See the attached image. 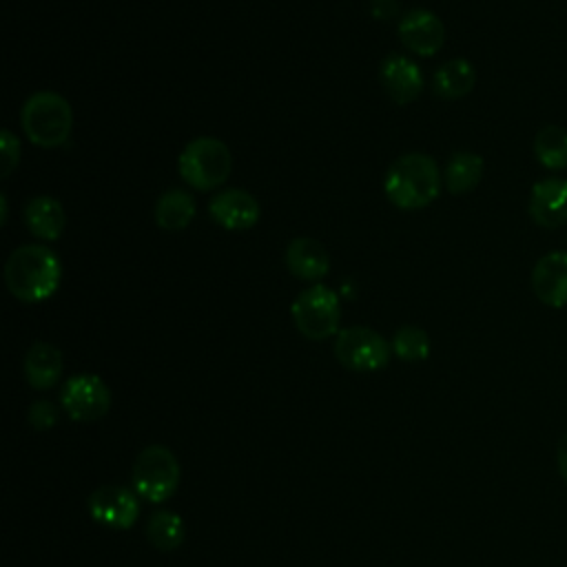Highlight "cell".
<instances>
[{
  "label": "cell",
  "instance_id": "cell-18",
  "mask_svg": "<svg viewBox=\"0 0 567 567\" xmlns=\"http://www.w3.org/2000/svg\"><path fill=\"white\" fill-rule=\"evenodd\" d=\"M434 93L443 100H461L476 84V71L465 58H454L441 64L434 73Z\"/></svg>",
  "mask_w": 567,
  "mask_h": 567
},
{
  "label": "cell",
  "instance_id": "cell-8",
  "mask_svg": "<svg viewBox=\"0 0 567 567\" xmlns=\"http://www.w3.org/2000/svg\"><path fill=\"white\" fill-rule=\"evenodd\" d=\"M60 403L73 421H97L111 408V392L97 374H75L64 383Z\"/></svg>",
  "mask_w": 567,
  "mask_h": 567
},
{
  "label": "cell",
  "instance_id": "cell-20",
  "mask_svg": "<svg viewBox=\"0 0 567 567\" xmlns=\"http://www.w3.org/2000/svg\"><path fill=\"white\" fill-rule=\"evenodd\" d=\"M483 168L485 164L481 155L470 151L454 153L445 166V188L454 195L474 190L483 177Z\"/></svg>",
  "mask_w": 567,
  "mask_h": 567
},
{
  "label": "cell",
  "instance_id": "cell-14",
  "mask_svg": "<svg viewBox=\"0 0 567 567\" xmlns=\"http://www.w3.org/2000/svg\"><path fill=\"white\" fill-rule=\"evenodd\" d=\"M381 84L396 104H410L423 91V75L410 58L392 53L381 64Z\"/></svg>",
  "mask_w": 567,
  "mask_h": 567
},
{
  "label": "cell",
  "instance_id": "cell-16",
  "mask_svg": "<svg viewBox=\"0 0 567 567\" xmlns=\"http://www.w3.org/2000/svg\"><path fill=\"white\" fill-rule=\"evenodd\" d=\"M64 359L60 348L47 341L33 343L24 354V377L31 388L49 390L62 377Z\"/></svg>",
  "mask_w": 567,
  "mask_h": 567
},
{
  "label": "cell",
  "instance_id": "cell-24",
  "mask_svg": "<svg viewBox=\"0 0 567 567\" xmlns=\"http://www.w3.org/2000/svg\"><path fill=\"white\" fill-rule=\"evenodd\" d=\"M0 148H2V171H0V175L9 177L11 171L16 168L18 159H20V142H18V137L9 128L2 131Z\"/></svg>",
  "mask_w": 567,
  "mask_h": 567
},
{
  "label": "cell",
  "instance_id": "cell-9",
  "mask_svg": "<svg viewBox=\"0 0 567 567\" xmlns=\"http://www.w3.org/2000/svg\"><path fill=\"white\" fill-rule=\"evenodd\" d=\"M89 514L104 527L131 529L140 516L135 489L122 485H102L86 501Z\"/></svg>",
  "mask_w": 567,
  "mask_h": 567
},
{
  "label": "cell",
  "instance_id": "cell-2",
  "mask_svg": "<svg viewBox=\"0 0 567 567\" xmlns=\"http://www.w3.org/2000/svg\"><path fill=\"white\" fill-rule=\"evenodd\" d=\"M383 190L396 208H425L441 193V171L430 155L405 153L390 164L383 179Z\"/></svg>",
  "mask_w": 567,
  "mask_h": 567
},
{
  "label": "cell",
  "instance_id": "cell-17",
  "mask_svg": "<svg viewBox=\"0 0 567 567\" xmlns=\"http://www.w3.org/2000/svg\"><path fill=\"white\" fill-rule=\"evenodd\" d=\"M24 221L33 237L55 241L66 228V213L55 197H33L24 208Z\"/></svg>",
  "mask_w": 567,
  "mask_h": 567
},
{
  "label": "cell",
  "instance_id": "cell-3",
  "mask_svg": "<svg viewBox=\"0 0 567 567\" xmlns=\"http://www.w3.org/2000/svg\"><path fill=\"white\" fill-rule=\"evenodd\" d=\"M27 137L42 148L64 146L73 131V109L55 91H38L27 97L20 113Z\"/></svg>",
  "mask_w": 567,
  "mask_h": 567
},
{
  "label": "cell",
  "instance_id": "cell-13",
  "mask_svg": "<svg viewBox=\"0 0 567 567\" xmlns=\"http://www.w3.org/2000/svg\"><path fill=\"white\" fill-rule=\"evenodd\" d=\"M401 42L416 55H434L445 42L441 18L427 9H412L399 24Z\"/></svg>",
  "mask_w": 567,
  "mask_h": 567
},
{
  "label": "cell",
  "instance_id": "cell-10",
  "mask_svg": "<svg viewBox=\"0 0 567 567\" xmlns=\"http://www.w3.org/2000/svg\"><path fill=\"white\" fill-rule=\"evenodd\" d=\"M208 213L226 230H248L261 217L259 202L241 188H226L217 193L208 204Z\"/></svg>",
  "mask_w": 567,
  "mask_h": 567
},
{
  "label": "cell",
  "instance_id": "cell-25",
  "mask_svg": "<svg viewBox=\"0 0 567 567\" xmlns=\"http://www.w3.org/2000/svg\"><path fill=\"white\" fill-rule=\"evenodd\" d=\"M58 419V412L53 408V403L49 401H35L31 408H29V423L35 427V430H47L55 423Z\"/></svg>",
  "mask_w": 567,
  "mask_h": 567
},
{
  "label": "cell",
  "instance_id": "cell-6",
  "mask_svg": "<svg viewBox=\"0 0 567 567\" xmlns=\"http://www.w3.org/2000/svg\"><path fill=\"white\" fill-rule=\"evenodd\" d=\"M292 321L310 341H323L339 334V297L323 284H312L292 301Z\"/></svg>",
  "mask_w": 567,
  "mask_h": 567
},
{
  "label": "cell",
  "instance_id": "cell-7",
  "mask_svg": "<svg viewBox=\"0 0 567 567\" xmlns=\"http://www.w3.org/2000/svg\"><path fill=\"white\" fill-rule=\"evenodd\" d=\"M334 357L348 370L374 372L388 363L390 343L372 328L352 326L339 330L334 341Z\"/></svg>",
  "mask_w": 567,
  "mask_h": 567
},
{
  "label": "cell",
  "instance_id": "cell-11",
  "mask_svg": "<svg viewBox=\"0 0 567 567\" xmlns=\"http://www.w3.org/2000/svg\"><path fill=\"white\" fill-rule=\"evenodd\" d=\"M529 215L543 228L567 221V177H545L532 186Z\"/></svg>",
  "mask_w": 567,
  "mask_h": 567
},
{
  "label": "cell",
  "instance_id": "cell-19",
  "mask_svg": "<svg viewBox=\"0 0 567 567\" xmlns=\"http://www.w3.org/2000/svg\"><path fill=\"white\" fill-rule=\"evenodd\" d=\"M195 217V199L182 188H171L155 202V224L164 230H182Z\"/></svg>",
  "mask_w": 567,
  "mask_h": 567
},
{
  "label": "cell",
  "instance_id": "cell-26",
  "mask_svg": "<svg viewBox=\"0 0 567 567\" xmlns=\"http://www.w3.org/2000/svg\"><path fill=\"white\" fill-rule=\"evenodd\" d=\"M370 11L377 20H390L396 16L399 11V2L396 0H370Z\"/></svg>",
  "mask_w": 567,
  "mask_h": 567
},
{
  "label": "cell",
  "instance_id": "cell-4",
  "mask_svg": "<svg viewBox=\"0 0 567 567\" xmlns=\"http://www.w3.org/2000/svg\"><path fill=\"white\" fill-rule=\"evenodd\" d=\"M177 171L188 186L210 190L228 179L233 171V155L221 140L195 137L179 153Z\"/></svg>",
  "mask_w": 567,
  "mask_h": 567
},
{
  "label": "cell",
  "instance_id": "cell-28",
  "mask_svg": "<svg viewBox=\"0 0 567 567\" xmlns=\"http://www.w3.org/2000/svg\"><path fill=\"white\" fill-rule=\"evenodd\" d=\"M0 204H2V224H4L7 221V197L4 195L0 197Z\"/></svg>",
  "mask_w": 567,
  "mask_h": 567
},
{
  "label": "cell",
  "instance_id": "cell-27",
  "mask_svg": "<svg viewBox=\"0 0 567 567\" xmlns=\"http://www.w3.org/2000/svg\"><path fill=\"white\" fill-rule=\"evenodd\" d=\"M556 465H558V472L563 476V481L567 483V432L560 436L558 441V447H556Z\"/></svg>",
  "mask_w": 567,
  "mask_h": 567
},
{
  "label": "cell",
  "instance_id": "cell-12",
  "mask_svg": "<svg viewBox=\"0 0 567 567\" xmlns=\"http://www.w3.org/2000/svg\"><path fill=\"white\" fill-rule=\"evenodd\" d=\"M532 290L549 308L567 306V252L554 250L534 264Z\"/></svg>",
  "mask_w": 567,
  "mask_h": 567
},
{
  "label": "cell",
  "instance_id": "cell-23",
  "mask_svg": "<svg viewBox=\"0 0 567 567\" xmlns=\"http://www.w3.org/2000/svg\"><path fill=\"white\" fill-rule=\"evenodd\" d=\"M392 352L401 361H423L430 354V337L419 326H401L392 337Z\"/></svg>",
  "mask_w": 567,
  "mask_h": 567
},
{
  "label": "cell",
  "instance_id": "cell-22",
  "mask_svg": "<svg viewBox=\"0 0 567 567\" xmlns=\"http://www.w3.org/2000/svg\"><path fill=\"white\" fill-rule=\"evenodd\" d=\"M146 536L155 549L173 551L184 543L186 527H184V520L175 512L159 509V512L151 514V518L146 523Z\"/></svg>",
  "mask_w": 567,
  "mask_h": 567
},
{
  "label": "cell",
  "instance_id": "cell-1",
  "mask_svg": "<svg viewBox=\"0 0 567 567\" xmlns=\"http://www.w3.org/2000/svg\"><path fill=\"white\" fill-rule=\"evenodd\" d=\"M4 281L16 299L40 303L58 292L62 264L51 248L42 244H24L9 255L4 264Z\"/></svg>",
  "mask_w": 567,
  "mask_h": 567
},
{
  "label": "cell",
  "instance_id": "cell-15",
  "mask_svg": "<svg viewBox=\"0 0 567 567\" xmlns=\"http://www.w3.org/2000/svg\"><path fill=\"white\" fill-rule=\"evenodd\" d=\"M286 268L303 281H319L330 270L328 250L312 237H295L284 255Z\"/></svg>",
  "mask_w": 567,
  "mask_h": 567
},
{
  "label": "cell",
  "instance_id": "cell-5",
  "mask_svg": "<svg viewBox=\"0 0 567 567\" xmlns=\"http://www.w3.org/2000/svg\"><path fill=\"white\" fill-rule=\"evenodd\" d=\"M133 489L148 503H164L179 483V463L164 445L144 447L133 463Z\"/></svg>",
  "mask_w": 567,
  "mask_h": 567
},
{
  "label": "cell",
  "instance_id": "cell-21",
  "mask_svg": "<svg viewBox=\"0 0 567 567\" xmlns=\"http://www.w3.org/2000/svg\"><path fill=\"white\" fill-rule=\"evenodd\" d=\"M534 155L547 171L567 168V128L547 124L534 137Z\"/></svg>",
  "mask_w": 567,
  "mask_h": 567
}]
</instances>
